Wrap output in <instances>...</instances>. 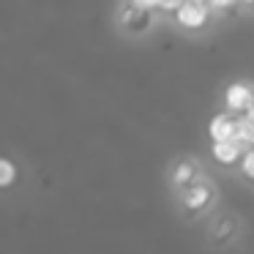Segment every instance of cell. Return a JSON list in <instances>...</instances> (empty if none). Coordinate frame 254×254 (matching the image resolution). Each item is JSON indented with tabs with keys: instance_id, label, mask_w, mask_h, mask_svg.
<instances>
[{
	"instance_id": "obj_9",
	"label": "cell",
	"mask_w": 254,
	"mask_h": 254,
	"mask_svg": "<svg viewBox=\"0 0 254 254\" xmlns=\"http://www.w3.org/2000/svg\"><path fill=\"white\" fill-rule=\"evenodd\" d=\"M14 178H17V167L8 159H0V186H11Z\"/></svg>"
},
{
	"instance_id": "obj_7",
	"label": "cell",
	"mask_w": 254,
	"mask_h": 254,
	"mask_svg": "<svg viewBox=\"0 0 254 254\" xmlns=\"http://www.w3.org/2000/svg\"><path fill=\"white\" fill-rule=\"evenodd\" d=\"M210 153H213V159L219 161V164H224V167H232V164H241V156H243V150L238 148L235 142H213V148H210Z\"/></svg>"
},
{
	"instance_id": "obj_4",
	"label": "cell",
	"mask_w": 254,
	"mask_h": 254,
	"mask_svg": "<svg viewBox=\"0 0 254 254\" xmlns=\"http://www.w3.org/2000/svg\"><path fill=\"white\" fill-rule=\"evenodd\" d=\"M224 104H227V115H232V118L243 115V112H246L249 107L254 104V90H252V85H246V82H232L230 88H227V93H224Z\"/></svg>"
},
{
	"instance_id": "obj_10",
	"label": "cell",
	"mask_w": 254,
	"mask_h": 254,
	"mask_svg": "<svg viewBox=\"0 0 254 254\" xmlns=\"http://www.w3.org/2000/svg\"><path fill=\"white\" fill-rule=\"evenodd\" d=\"M235 232V224H232V219H219L213 224V235H216V241H227V238Z\"/></svg>"
},
{
	"instance_id": "obj_12",
	"label": "cell",
	"mask_w": 254,
	"mask_h": 254,
	"mask_svg": "<svg viewBox=\"0 0 254 254\" xmlns=\"http://www.w3.org/2000/svg\"><path fill=\"white\" fill-rule=\"evenodd\" d=\"M243 118H246V121H249V123H254V104H252V107H249V110H246V112H243Z\"/></svg>"
},
{
	"instance_id": "obj_5",
	"label": "cell",
	"mask_w": 254,
	"mask_h": 254,
	"mask_svg": "<svg viewBox=\"0 0 254 254\" xmlns=\"http://www.w3.org/2000/svg\"><path fill=\"white\" fill-rule=\"evenodd\" d=\"M197 178H202L199 175V164L194 159H183V161H178L175 170H172V186H175L178 191H183V189L191 186Z\"/></svg>"
},
{
	"instance_id": "obj_8",
	"label": "cell",
	"mask_w": 254,
	"mask_h": 254,
	"mask_svg": "<svg viewBox=\"0 0 254 254\" xmlns=\"http://www.w3.org/2000/svg\"><path fill=\"white\" fill-rule=\"evenodd\" d=\"M232 142L246 153V150H254V123H249L243 115L235 118V134H232Z\"/></svg>"
},
{
	"instance_id": "obj_2",
	"label": "cell",
	"mask_w": 254,
	"mask_h": 254,
	"mask_svg": "<svg viewBox=\"0 0 254 254\" xmlns=\"http://www.w3.org/2000/svg\"><path fill=\"white\" fill-rule=\"evenodd\" d=\"M213 194H216L213 183H210L208 178H197L191 186H186L181 191V202H183V208H186L189 213H202L205 208H210Z\"/></svg>"
},
{
	"instance_id": "obj_6",
	"label": "cell",
	"mask_w": 254,
	"mask_h": 254,
	"mask_svg": "<svg viewBox=\"0 0 254 254\" xmlns=\"http://www.w3.org/2000/svg\"><path fill=\"white\" fill-rule=\"evenodd\" d=\"M208 131H210V139H213V142H230L232 134H235V118L227 115V112H219V115L210 121Z\"/></svg>"
},
{
	"instance_id": "obj_1",
	"label": "cell",
	"mask_w": 254,
	"mask_h": 254,
	"mask_svg": "<svg viewBox=\"0 0 254 254\" xmlns=\"http://www.w3.org/2000/svg\"><path fill=\"white\" fill-rule=\"evenodd\" d=\"M153 11L156 3H126L121 8V28L128 36H142L153 25Z\"/></svg>"
},
{
	"instance_id": "obj_3",
	"label": "cell",
	"mask_w": 254,
	"mask_h": 254,
	"mask_svg": "<svg viewBox=\"0 0 254 254\" xmlns=\"http://www.w3.org/2000/svg\"><path fill=\"white\" fill-rule=\"evenodd\" d=\"M175 22L186 30H202L210 22V3H199V0L181 3L175 11Z\"/></svg>"
},
{
	"instance_id": "obj_11",
	"label": "cell",
	"mask_w": 254,
	"mask_h": 254,
	"mask_svg": "<svg viewBox=\"0 0 254 254\" xmlns=\"http://www.w3.org/2000/svg\"><path fill=\"white\" fill-rule=\"evenodd\" d=\"M241 172L249 181H254V150H246V153L241 156Z\"/></svg>"
}]
</instances>
